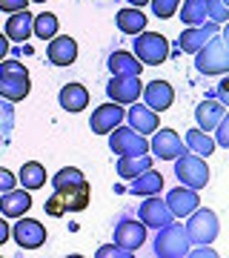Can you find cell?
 <instances>
[{
	"label": "cell",
	"mask_w": 229,
	"mask_h": 258,
	"mask_svg": "<svg viewBox=\"0 0 229 258\" xmlns=\"http://www.w3.org/2000/svg\"><path fill=\"white\" fill-rule=\"evenodd\" d=\"M206 12L215 23H226L229 18V0H206Z\"/></svg>",
	"instance_id": "obj_34"
},
{
	"label": "cell",
	"mask_w": 229,
	"mask_h": 258,
	"mask_svg": "<svg viewBox=\"0 0 229 258\" xmlns=\"http://www.w3.org/2000/svg\"><path fill=\"white\" fill-rule=\"evenodd\" d=\"M189 221H186V238L192 241V244H212V241L218 238V232H220V224H218V215L212 210H192L189 215H186Z\"/></svg>",
	"instance_id": "obj_7"
},
{
	"label": "cell",
	"mask_w": 229,
	"mask_h": 258,
	"mask_svg": "<svg viewBox=\"0 0 229 258\" xmlns=\"http://www.w3.org/2000/svg\"><path fill=\"white\" fill-rule=\"evenodd\" d=\"M195 69L201 75H226L229 72V52H226V35H212L206 46L195 52Z\"/></svg>",
	"instance_id": "obj_3"
},
{
	"label": "cell",
	"mask_w": 229,
	"mask_h": 258,
	"mask_svg": "<svg viewBox=\"0 0 229 258\" xmlns=\"http://www.w3.org/2000/svg\"><path fill=\"white\" fill-rule=\"evenodd\" d=\"M57 15H52V12H43V15H35L32 18V35H37L40 40H49V37L57 35Z\"/></svg>",
	"instance_id": "obj_31"
},
{
	"label": "cell",
	"mask_w": 229,
	"mask_h": 258,
	"mask_svg": "<svg viewBox=\"0 0 229 258\" xmlns=\"http://www.w3.org/2000/svg\"><path fill=\"white\" fill-rule=\"evenodd\" d=\"M137 218L143 221V227H152V230H161V227H166V224L175 221V215L169 212V207H166V201H161L158 195H146V201L140 204V210H137Z\"/></svg>",
	"instance_id": "obj_12"
},
{
	"label": "cell",
	"mask_w": 229,
	"mask_h": 258,
	"mask_svg": "<svg viewBox=\"0 0 229 258\" xmlns=\"http://www.w3.org/2000/svg\"><path fill=\"white\" fill-rule=\"evenodd\" d=\"M29 6V0H0V12H20V9H26Z\"/></svg>",
	"instance_id": "obj_39"
},
{
	"label": "cell",
	"mask_w": 229,
	"mask_h": 258,
	"mask_svg": "<svg viewBox=\"0 0 229 258\" xmlns=\"http://www.w3.org/2000/svg\"><path fill=\"white\" fill-rule=\"evenodd\" d=\"M140 95H143V103H146L149 109H155V112H166V109L175 103V89H172L166 81H152V83H146Z\"/></svg>",
	"instance_id": "obj_20"
},
{
	"label": "cell",
	"mask_w": 229,
	"mask_h": 258,
	"mask_svg": "<svg viewBox=\"0 0 229 258\" xmlns=\"http://www.w3.org/2000/svg\"><path fill=\"white\" fill-rule=\"evenodd\" d=\"M132 46H135V57L143 66H161L169 57V40L164 35H158V32H146V29L137 32Z\"/></svg>",
	"instance_id": "obj_4"
},
{
	"label": "cell",
	"mask_w": 229,
	"mask_h": 258,
	"mask_svg": "<svg viewBox=\"0 0 229 258\" xmlns=\"http://www.w3.org/2000/svg\"><path fill=\"white\" fill-rule=\"evenodd\" d=\"M6 55H9V37L0 35V60H3Z\"/></svg>",
	"instance_id": "obj_42"
},
{
	"label": "cell",
	"mask_w": 229,
	"mask_h": 258,
	"mask_svg": "<svg viewBox=\"0 0 229 258\" xmlns=\"http://www.w3.org/2000/svg\"><path fill=\"white\" fill-rule=\"evenodd\" d=\"M175 178L181 181V186H189V189H203V186L209 184V166L203 161L201 155H181L175 158Z\"/></svg>",
	"instance_id": "obj_5"
},
{
	"label": "cell",
	"mask_w": 229,
	"mask_h": 258,
	"mask_svg": "<svg viewBox=\"0 0 229 258\" xmlns=\"http://www.w3.org/2000/svg\"><path fill=\"white\" fill-rule=\"evenodd\" d=\"M226 115V103H220L218 98H206V101L198 103V109H195V118H198V129L203 132H212V129L218 126V120Z\"/></svg>",
	"instance_id": "obj_21"
},
{
	"label": "cell",
	"mask_w": 229,
	"mask_h": 258,
	"mask_svg": "<svg viewBox=\"0 0 229 258\" xmlns=\"http://www.w3.org/2000/svg\"><path fill=\"white\" fill-rule=\"evenodd\" d=\"M115 244L129 249V252H137V247L146 244V227H143V221L123 218V221L115 227Z\"/></svg>",
	"instance_id": "obj_16"
},
{
	"label": "cell",
	"mask_w": 229,
	"mask_h": 258,
	"mask_svg": "<svg viewBox=\"0 0 229 258\" xmlns=\"http://www.w3.org/2000/svg\"><path fill=\"white\" fill-rule=\"evenodd\" d=\"M32 18L35 15H29V9H20V12H12V18H6V32L3 35L15 40V43H23L32 37Z\"/></svg>",
	"instance_id": "obj_24"
},
{
	"label": "cell",
	"mask_w": 229,
	"mask_h": 258,
	"mask_svg": "<svg viewBox=\"0 0 229 258\" xmlns=\"http://www.w3.org/2000/svg\"><path fill=\"white\" fill-rule=\"evenodd\" d=\"M43 210H46V215H52V218H60V215H66V207H63V201H60L57 195H52V198L43 204Z\"/></svg>",
	"instance_id": "obj_36"
},
{
	"label": "cell",
	"mask_w": 229,
	"mask_h": 258,
	"mask_svg": "<svg viewBox=\"0 0 229 258\" xmlns=\"http://www.w3.org/2000/svg\"><path fill=\"white\" fill-rule=\"evenodd\" d=\"M12 129H15V103L0 98V147L9 141Z\"/></svg>",
	"instance_id": "obj_32"
},
{
	"label": "cell",
	"mask_w": 229,
	"mask_h": 258,
	"mask_svg": "<svg viewBox=\"0 0 229 258\" xmlns=\"http://www.w3.org/2000/svg\"><path fill=\"white\" fill-rule=\"evenodd\" d=\"M149 152L161 161H175V158L183 152V141L175 129H161L158 126L152 132V141H149Z\"/></svg>",
	"instance_id": "obj_11"
},
{
	"label": "cell",
	"mask_w": 229,
	"mask_h": 258,
	"mask_svg": "<svg viewBox=\"0 0 229 258\" xmlns=\"http://www.w3.org/2000/svg\"><path fill=\"white\" fill-rule=\"evenodd\" d=\"M57 101H60V109L66 112H83L89 106V89L83 83H66L57 95Z\"/></svg>",
	"instance_id": "obj_22"
},
{
	"label": "cell",
	"mask_w": 229,
	"mask_h": 258,
	"mask_svg": "<svg viewBox=\"0 0 229 258\" xmlns=\"http://www.w3.org/2000/svg\"><path fill=\"white\" fill-rule=\"evenodd\" d=\"M183 144L192 149L195 155H212L215 152V141L209 138V132H203V129H189L186 135H183Z\"/></svg>",
	"instance_id": "obj_30"
},
{
	"label": "cell",
	"mask_w": 229,
	"mask_h": 258,
	"mask_svg": "<svg viewBox=\"0 0 229 258\" xmlns=\"http://www.w3.org/2000/svg\"><path fill=\"white\" fill-rule=\"evenodd\" d=\"M126 3H129V6H137V9H140V6H146L149 0H126Z\"/></svg>",
	"instance_id": "obj_43"
},
{
	"label": "cell",
	"mask_w": 229,
	"mask_h": 258,
	"mask_svg": "<svg viewBox=\"0 0 229 258\" xmlns=\"http://www.w3.org/2000/svg\"><path fill=\"white\" fill-rule=\"evenodd\" d=\"M132 109L123 115V120H129V126L135 129V132H140V135H152L158 126H161V120H158V112L149 109L146 103H129Z\"/></svg>",
	"instance_id": "obj_19"
},
{
	"label": "cell",
	"mask_w": 229,
	"mask_h": 258,
	"mask_svg": "<svg viewBox=\"0 0 229 258\" xmlns=\"http://www.w3.org/2000/svg\"><path fill=\"white\" fill-rule=\"evenodd\" d=\"M152 166V155H120L118 161V175L126 178V181H132L135 175H140L143 169H149Z\"/></svg>",
	"instance_id": "obj_29"
},
{
	"label": "cell",
	"mask_w": 229,
	"mask_h": 258,
	"mask_svg": "<svg viewBox=\"0 0 229 258\" xmlns=\"http://www.w3.org/2000/svg\"><path fill=\"white\" fill-rule=\"evenodd\" d=\"M166 207L175 218H186L192 210L201 207V198H198V189H189V186H175L166 192Z\"/></svg>",
	"instance_id": "obj_17"
},
{
	"label": "cell",
	"mask_w": 229,
	"mask_h": 258,
	"mask_svg": "<svg viewBox=\"0 0 229 258\" xmlns=\"http://www.w3.org/2000/svg\"><path fill=\"white\" fill-rule=\"evenodd\" d=\"M18 184V178L12 175L6 166H0V192H6V189H12V186Z\"/></svg>",
	"instance_id": "obj_38"
},
{
	"label": "cell",
	"mask_w": 229,
	"mask_h": 258,
	"mask_svg": "<svg viewBox=\"0 0 229 258\" xmlns=\"http://www.w3.org/2000/svg\"><path fill=\"white\" fill-rule=\"evenodd\" d=\"M146 15L137 9V6H126V9H120L118 15H115V23H118V29L123 32V35H132L135 37L137 32H143L146 29Z\"/></svg>",
	"instance_id": "obj_25"
},
{
	"label": "cell",
	"mask_w": 229,
	"mask_h": 258,
	"mask_svg": "<svg viewBox=\"0 0 229 258\" xmlns=\"http://www.w3.org/2000/svg\"><path fill=\"white\" fill-rule=\"evenodd\" d=\"M49 63L52 66H72L78 60V40L69 35H55L49 37V46H46Z\"/></svg>",
	"instance_id": "obj_15"
},
{
	"label": "cell",
	"mask_w": 229,
	"mask_h": 258,
	"mask_svg": "<svg viewBox=\"0 0 229 258\" xmlns=\"http://www.w3.org/2000/svg\"><path fill=\"white\" fill-rule=\"evenodd\" d=\"M18 224H12L9 227V238H15V244L23 249H37L46 244V227L35 218H26V215H20L15 218Z\"/></svg>",
	"instance_id": "obj_9"
},
{
	"label": "cell",
	"mask_w": 229,
	"mask_h": 258,
	"mask_svg": "<svg viewBox=\"0 0 229 258\" xmlns=\"http://www.w3.org/2000/svg\"><path fill=\"white\" fill-rule=\"evenodd\" d=\"M192 247V241L186 238V230L181 224H166L158 230V238H155V255L158 258H183Z\"/></svg>",
	"instance_id": "obj_6"
},
{
	"label": "cell",
	"mask_w": 229,
	"mask_h": 258,
	"mask_svg": "<svg viewBox=\"0 0 229 258\" xmlns=\"http://www.w3.org/2000/svg\"><path fill=\"white\" fill-rule=\"evenodd\" d=\"M143 92V83H140V75H112V81L106 83V95L109 101L120 103V106H129L135 103Z\"/></svg>",
	"instance_id": "obj_10"
},
{
	"label": "cell",
	"mask_w": 229,
	"mask_h": 258,
	"mask_svg": "<svg viewBox=\"0 0 229 258\" xmlns=\"http://www.w3.org/2000/svg\"><path fill=\"white\" fill-rule=\"evenodd\" d=\"M32 210V195L29 189H6V192H0V215L3 218H20V215H26Z\"/></svg>",
	"instance_id": "obj_18"
},
{
	"label": "cell",
	"mask_w": 229,
	"mask_h": 258,
	"mask_svg": "<svg viewBox=\"0 0 229 258\" xmlns=\"http://www.w3.org/2000/svg\"><path fill=\"white\" fill-rule=\"evenodd\" d=\"M178 12H181L183 26H201V23H206V18H209L206 0H183L181 6H178Z\"/></svg>",
	"instance_id": "obj_28"
},
{
	"label": "cell",
	"mask_w": 229,
	"mask_h": 258,
	"mask_svg": "<svg viewBox=\"0 0 229 258\" xmlns=\"http://www.w3.org/2000/svg\"><path fill=\"white\" fill-rule=\"evenodd\" d=\"M18 184L23 186V189H40V186L46 184V166L40 164V161H26V164L20 166L18 172Z\"/></svg>",
	"instance_id": "obj_26"
},
{
	"label": "cell",
	"mask_w": 229,
	"mask_h": 258,
	"mask_svg": "<svg viewBox=\"0 0 229 258\" xmlns=\"http://www.w3.org/2000/svg\"><path fill=\"white\" fill-rule=\"evenodd\" d=\"M186 255H195V258H206V255H209V258H215L218 252H215V249H189Z\"/></svg>",
	"instance_id": "obj_41"
},
{
	"label": "cell",
	"mask_w": 229,
	"mask_h": 258,
	"mask_svg": "<svg viewBox=\"0 0 229 258\" xmlns=\"http://www.w3.org/2000/svg\"><path fill=\"white\" fill-rule=\"evenodd\" d=\"M218 138H215V147H223L226 149L229 147V115H223V118L218 120Z\"/></svg>",
	"instance_id": "obj_35"
},
{
	"label": "cell",
	"mask_w": 229,
	"mask_h": 258,
	"mask_svg": "<svg viewBox=\"0 0 229 258\" xmlns=\"http://www.w3.org/2000/svg\"><path fill=\"white\" fill-rule=\"evenodd\" d=\"M52 186H55V195L63 201L66 212H81V210H86L89 201H92L89 178L83 175L78 166H63V169H57L55 178H52Z\"/></svg>",
	"instance_id": "obj_1"
},
{
	"label": "cell",
	"mask_w": 229,
	"mask_h": 258,
	"mask_svg": "<svg viewBox=\"0 0 229 258\" xmlns=\"http://www.w3.org/2000/svg\"><path fill=\"white\" fill-rule=\"evenodd\" d=\"M123 115H126V109H123L120 103L109 101V103H103V106H98V109L92 112L89 129L95 135H109L118 123H123Z\"/></svg>",
	"instance_id": "obj_13"
},
{
	"label": "cell",
	"mask_w": 229,
	"mask_h": 258,
	"mask_svg": "<svg viewBox=\"0 0 229 258\" xmlns=\"http://www.w3.org/2000/svg\"><path fill=\"white\" fill-rule=\"evenodd\" d=\"M109 72L112 75H140L143 63L132 52H112L109 55Z\"/></svg>",
	"instance_id": "obj_27"
},
{
	"label": "cell",
	"mask_w": 229,
	"mask_h": 258,
	"mask_svg": "<svg viewBox=\"0 0 229 258\" xmlns=\"http://www.w3.org/2000/svg\"><path fill=\"white\" fill-rule=\"evenodd\" d=\"M149 3H152V15L161 20H169L181 6V0H149Z\"/></svg>",
	"instance_id": "obj_33"
},
{
	"label": "cell",
	"mask_w": 229,
	"mask_h": 258,
	"mask_svg": "<svg viewBox=\"0 0 229 258\" xmlns=\"http://www.w3.org/2000/svg\"><path fill=\"white\" fill-rule=\"evenodd\" d=\"M95 255L98 258H132L135 252H129V249H123V247H101Z\"/></svg>",
	"instance_id": "obj_37"
},
{
	"label": "cell",
	"mask_w": 229,
	"mask_h": 258,
	"mask_svg": "<svg viewBox=\"0 0 229 258\" xmlns=\"http://www.w3.org/2000/svg\"><path fill=\"white\" fill-rule=\"evenodd\" d=\"M6 241H9V224H6V218H3V215H0V247H3Z\"/></svg>",
	"instance_id": "obj_40"
},
{
	"label": "cell",
	"mask_w": 229,
	"mask_h": 258,
	"mask_svg": "<svg viewBox=\"0 0 229 258\" xmlns=\"http://www.w3.org/2000/svg\"><path fill=\"white\" fill-rule=\"evenodd\" d=\"M220 32V23H215V20H206V23H201V26H186L181 32V52H186V55H195L201 46H206V40H209L212 35H218Z\"/></svg>",
	"instance_id": "obj_14"
},
{
	"label": "cell",
	"mask_w": 229,
	"mask_h": 258,
	"mask_svg": "<svg viewBox=\"0 0 229 258\" xmlns=\"http://www.w3.org/2000/svg\"><path fill=\"white\" fill-rule=\"evenodd\" d=\"M32 3H46V0H32Z\"/></svg>",
	"instance_id": "obj_44"
},
{
	"label": "cell",
	"mask_w": 229,
	"mask_h": 258,
	"mask_svg": "<svg viewBox=\"0 0 229 258\" xmlns=\"http://www.w3.org/2000/svg\"><path fill=\"white\" fill-rule=\"evenodd\" d=\"M32 89V78H29V69L20 60L15 57H3L0 60V98H6V101L18 103L23 101Z\"/></svg>",
	"instance_id": "obj_2"
},
{
	"label": "cell",
	"mask_w": 229,
	"mask_h": 258,
	"mask_svg": "<svg viewBox=\"0 0 229 258\" xmlns=\"http://www.w3.org/2000/svg\"><path fill=\"white\" fill-rule=\"evenodd\" d=\"M161 189H164V175L155 172L152 166L129 181V192L132 195H143V198H146V195H161Z\"/></svg>",
	"instance_id": "obj_23"
},
{
	"label": "cell",
	"mask_w": 229,
	"mask_h": 258,
	"mask_svg": "<svg viewBox=\"0 0 229 258\" xmlns=\"http://www.w3.org/2000/svg\"><path fill=\"white\" fill-rule=\"evenodd\" d=\"M109 149L115 155H146L149 152V141L146 135L135 132L132 126H115L109 132Z\"/></svg>",
	"instance_id": "obj_8"
}]
</instances>
